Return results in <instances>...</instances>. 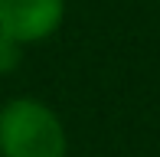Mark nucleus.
I'll list each match as a JSON object with an SVG mask.
<instances>
[{
	"label": "nucleus",
	"mask_w": 160,
	"mask_h": 157,
	"mask_svg": "<svg viewBox=\"0 0 160 157\" xmlns=\"http://www.w3.org/2000/svg\"><path fill=\"white\" fill-rule=\"evenodd\" d=\"M59 115L39 98H13L0 108V157H65Z\"/></svg>",
	"instance_id": "nucleus-1"
},
{
	"label": "nucleus",
	"mask_w": 160,
	"mask_h": 157,
	"mask_svg": "<svg viewBox=\"0 0 160 157\" xmlns=\"http://www.w3.org/2000/svg\"><path fill=\"white\" fill-rule=\"evenodd\" d=\"M62 17L65 0H0V30L20 46L52 36Z\"/></svg>",
	"instance_id": "nucleus-2"
},
{
	"label": "nucleus",
	"mask_w": 160,
	"mask_h": 157,
	"mask_svg": "<svg viewBox=\"0 0 160 157\" xmlns=\"http://www.w3.org/2000/svg\"><path fill=\"white\" fill-rule=\"evenodd\" d=\"M20 43L13 36H7L3 30H0V72H10V69L20 66Z\"/></svg>",
	"instance_id": "nucleus-3"
}]
</instances>
